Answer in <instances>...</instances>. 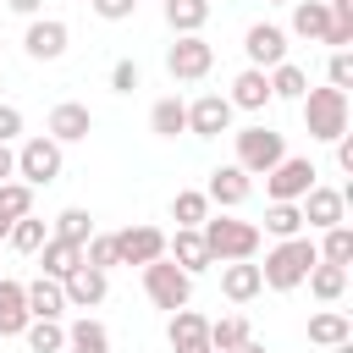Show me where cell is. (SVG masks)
I'll use <instances>...</instances> for the list:
<instances>
[{
	"label": "cell",
	"instance_id": "6da1fadb",
	"mask_svg": "<svg viewBox=\"0 0 353 353\" xmlns=\"http://www.w3.org/2000/svg\"><path fill=\"white\" fill-rule=\"evenodd\" d=\"M303 127H309V138L314 143H336L342 132H347V116H353V105H347V94L342 88H303Z\"/></svg>",
	"mask_w": 353,
	"mask_h": 353
},
{
	"label": "cell",
	"instance_id": "7a4b0ae2",
	"mask_svg": "<svg viewBox=\"0 0 353 353\" xmlns=\"http://www.w3.org/2000/svg\"><path fill=\"white\" fill-rule=\"evenodd\" d=\"M314 243L309 237H287V243H276L270 254H265V265H259V281L270 287V292H292V287H303V276L314 270Z\"/></svg>",
	"mask_w": 353,
	"mask_h": 353
},
{
	"label": "cell",
	"instance_id": "3957f363",
	"mask_svg": "<svg viewBox=\"0 0 353 353\" xmlns=\"http://www.w3.org/2000/svg\"><path fill=\"white\" fill-rule=\"evenodd\" d=\"M199 237H204V248H210V259H221V265H232V259H254L259 254V226L254 221H232V215H210L204 226H199Z\"/></svg>",
	"mask_w": 353,
	"mask_h": 353
},
{
	"label": "cell",
	"instance_id": "277c9868",
	"mask_svg": "<svg viewBox=\"0 0 353 353\" xmlns=\"http://www.w3.org/2000/svg\"><path fill=\"white\" fill-rule=\"evenodd\" d=\"M237 138V160L232 165H243L248 176H265L276 160H287V138L276 132V127H243V132H232Z\"/></svg>",
	"mask_w": 353,
	"mask_h": 353
},
{
	"label": "cell",
	"instance_id": "5b68a950",
	"mask_svg": "<svg viewBox=\"0 0 353 353\" xmlns=\"http://www.w3.org/2000/svg\"><path fill=\"white\" fill-rule=\"evenodd\" d=\"M61 165H66V154H61V143L55 138H22V149H17V182H28V188H50L55 176H61Z\"/></svg>",
	"mask_w": 353,
	"mask_h": 353
},
{
	"label": "cell",
	"instance_id": "8992f818",
	"mask_svg": "<svg viewBox=\"0 0 353 353\" xmlns=\"http://www.w3.org/2000/svg\"><path fill=\"white\" fill-rule=\"evenodd\" d=\"M143 292H149L154 309L176 314V309H188V298H193V276L176 270L171 259H154V265H143Z\"/></svg>",
	"mask_w": 353,
	"mask_h": 353
},
{
	"label": "cell",
	"instance_id": "52a82bcc",
	"mask_svg": "<svg viewBox=\"0 0 353 353\" xmlns=\"http://www.w3.org/2000/svg\"><path fill=\"white\" fill-rule=\"evenodd\" d=\"M314 160H303V154H287V160H276L270 171H265V193H270V204H298L309 188H314Z\"/></svg>",
	"mask_w": 353,
	"mask_h": 353
},
{
	"label": "cell",
	"instance_id": "ba28073f",
	"mask_svg": "<svg viewBox=\"0 0 353 353\" xmlns=\"http://www.w3.org/2000/svg\"><path fill=\"white\" fill-rule=\"evenodd\" d=\"M210 66H215V44L204 33H188V39H176L165 50V72L176 83H199V77H210Z\"/></svg>",
	"mask_w": 353,
	"mask_h": 353
},
{
	"label": "cell",
	"instance_id": "9c48e42d",
	"mask_svg": "<svg viewBox=\"0 0 353 353\" xmlns=\"http://www.w3.org/2000/svg\"><path fill=\"white\" fill-rule=\"evenodd\" d=\"M110 243H116V265H154V259H165V232L160 226H121V232H110Z\"/></svg>",
	"mask_w": 353,
	"mask_h": 353
},
{
	"label": "cell",
	"instance_id": "30bf717a",
	"mask_svg": "<svg viewBox=\"0 0 353 353\" xmlns=\"http://www.w3.org/2000/svg\"><path fill=\"white\" fill-rule=\"evenodd\" d=\"M243 55H248L254 72L281 66V61H287V28H276V22H254V28L243 33Z\"/></svg>",
	"mask_w": 353,
	"mask_h": 353
},
{
	"label": "cell",
	"instance_id": "8fae6325",
	"mask_svg": "<svg viewBox=\"0 0 353 353\" xmlns=\"http://www.w3.org/2000/svg\"><path fill=\"white\" fill-rule=\"evenodd\" d=\"M232 99L226 94H199L193 105H188V132L193 138H221V132H232Z\"/></svg>",
	"mask_w": 353,
	"mask_h": 353
},
{
	"label": "cell",
	"instance_id": "7c38bea8",
	"mask_svg": "<svg viewBox=\"0 0 353 353\" xmlns=\"http://www.w3.org/2000/svg\"><path fill=\"white\" fill-rule=\"evenodd\" d=\"M66 39H72V28H66L61 17H33L28 33H22V50H28L33 61H61V55H66Z\"/></svg>",
	"mask_w": 353,
	"mask_h": 353
},
{
	"label": "cell",
	"instance_id": "4fadbf2b",
	"mask_svg": "<svg viewBox=\"0 0 353 353\" xmlns=\"http://www.w3.org/2000/svg\"><path fill=\"white\" fill-rule=\"evenodd\" d=\"M88 132H94V110L77 105V99H61V105L50 110V121H44V138H55L61 149H66V143H83Z\"/></svg>",
	"mask_w": 353,
	"mask_h": 353
},
{
	"label": "cell",
	"instance_id": "5bb4252c",
	"mask_svg": "<svg viewBox=\"0 0 353 353\" xmlns=\"http://www.w3.org/2000/svg\"><path fill=\"white\" fill-rule=\"evenodd\" d=\"M298 210H303V226H314V232H325V226H342V215H347V193L342 188H309L303 199H298Z\"/></svg>",
	"mask_w": 353,
	"mask_h": 353
},
{
	"label": "cell",
	"instance_id": "9a60e30c",
	"mask_svg": "<svg viewBox=\"0 0 353 353\" xmlns=\"http://www.w3.org/2000/svg\"><path fill=\"white\" fill-rule=\"evenodd\" d=\"M165 259H171L176 270H188V276H199V270L215 265L210 248H204V237H199V226H176V232L165 237Z\"/></svg>",
	"mask_w": 353,
	"mask_h": 353
},
{
	"label": "cell",
	"instance_id": "2e32d148",
	"mask_svg": "<svg viewBox=\"0 0 353 353\" xmlns=\"http://www.w3.org/2000/svg\"><path fill=\"white\" fill-rule=\"evenodd\" d=\"M61 292H66V309H94V303H105V292H110V270L77 265V270L61 281Z\"/></svg>",
	"mask_w": 353,
	"mask_h": 353
},
{
	"label": "cell",
	"instance_id": "e0dca14e",
	"mask_svg": "<svg viewBox=\"0 0 353 353\" xmlns=\"http://www.w3.org/2000/svg\"><path fill=\"white\" fill-rule=\"evenodd\" d=\"M248 193H254V176H248L243 165H215V171H210V188H204V199H210V204L237 210Z\"/></svg>",
	"mask_w": 353,
	"mask_h": 353
},
{
	"label": "cell",
	"instance_id": "ac0fdd59",
	"mask_svg": "<svg viewBox=\"0 0 353 353\" xmlns=\"http://www.w3.org/2000/svg\"><path fill=\"white\" fill-rule=\"evenodd\" d=\"M165 336H171V353H210V320L199 309H176Z\"/></svg>",
	"mask_w": 353,
	"mask_h": 353
},
{
	"label": "cell",
	"instance_id": "d6986e66",
	"mask_svg": "<svg viewBox=\"0 0 353 353\" xmlns=\"http://www.w3.org/2000/svg\"><path fill=\"white\" fill-rule=\"evenodd\" d=\"M22 298H28V314H33V320H61V314H66V292H61V281H50V276L22 281Z\"/></svg>",
	"mask_w": 353,
	"mask_h": 353
},
{
	"label": "cell",
	"instance_id": "ffe728a7",
	"mask_svg": "<svg viewBox=\"0 0 353 353\" xmlns=\"http://www.w3.org/2000/svg\"><path fill=\"white\" fill-rule=\"evenodd\" d=\"M221 292H226L232 303H248V298H259V292H265V281H259V265H254V259H232V265H221Z\"/></svg>",
	"mask_w": 353,
	"mask_h": 353
},
{
	"label": "cell",
	"instance_id": "44dd1931",
	"mask_svg": "<svg viewBox=\"0 0 353 353\" xmlns=\"http://www.w3.org/2000/svg\"><path fill=\"white\" fill-rule=\"evenodd\" d=\"M232 110H265L270 105V77L265 72H254V66H243L237 77H232Z\"/></svg>",
	"mask_w": 353,
	"mask_h": 353
},
{
	"label": "cell",
	"instance_id": "7402d4cb",
	"mask_svg": "<svg viewBox=\"0 0 353 353\" xmlns=\"http://www.w3.org/2000/svg\"><path fill=\"white\" fill-rule=\"evenodd\" d=\"M28 298H22V281L0 276V336H22L28 331Z\"/></svg>",
	"mask_w": 353,
	"mask_h": 353
},
{
	"label": "cell",
	"instance_id": "603a6c76",
	"mask_svg": "<svg viewBox=\"0 0 353 353\" xmlns=\"http://www.w3.org/2000/svg\"><path fill=\"white\" fill-rule=\"evenodd\" d=\"M309 342H314V347L353 342V320H347L342 309H320V314H309Z\"/></svg>",
	"mask_w": 353,
	"mask_h": 353
},
{
	"label": "cell",
	"instance_id": "cb8c5ba5",
	"mask_svg": "<svg viewBox=\"0 0 353 353\" xmlns=\"http://www.w3.org/2000/svg\"><path fill=\"white\" fill-rule=\"evenodd\" d=\"M204 22H210V0H165V28L176 39L204 33Z\"/></svg>",
	"mask_w": 353,
	"mask_h": 353
},
{
	"label": "cell",
	"instance_id": "d4e9b609",
	"mask_svg": "<svg viewBox=\"0 0 353 353\" xmlns=\"http://www.w3.org/2000/svg\"><path fill=\"white\" fill-rule=\"evenodd\" d=\"M61 353H110V331H105L94 314H83V320L66 325V347H61Z\"/></svg>",
	"mask_w": 353,
	"mask_h": 353
},
{
	"label": "cell",
	"instance_id": "484cf974",
	"mask_svg": "<svg viewBox=\"0 0 353 353\" xmlns=\"http://www.w3.org/2000/svg\"><path fill=\"white\" fill-rule=\"evenodd\" d=\"M149 132H154V138H176V132H188V105H182L176 94L154 99V105H149Z\"/></svg>",
	"mask_w": 353,
	"mask_h": 353
},
{
	"label": "cell",
	"instance_id": "4316f807",
	"mask_svg": "<svg viewBox=\"0 0 353 353\" xmlns=\"http://www.w3.org/2000/svg\"><path fill=\"white\" fill-rule=\"evenodd\" d=\"M39 259H44V276H50V281H66V276L83 265V248H77V243H61V237H44Z\"/></svg>",
	"mask_w": 353,
	"mask_h": 353
},
{
	"label": "cell",
	"instance_id": "83f0119b",
	"mask_svg": "<svg viewBox=\"0 0 353 353\" xmlns=\"http://www.w3.org/2000/svg\"><path fill=\"white\" fill-rule=\"evenodd\" d=\"M325 28H331V11H325V0H292V33L298 39H325Z\"/></svg>",
	"mask_w": 353,
	"mask_h": 353
},
{
	"label": "cell",
	"instance_id": "f1b7e54d",
	"mask_svg": "<svg viewBox=\"0 0 353 353\" xmlns=\"http://www.w3.org/2000/svg\"><path fill=\"white\" fill-rule=\"evenodd\" d=\"M303 281H309V292H314L320 303H336V298L347 292V265H325V259H314V270H309Z\"/></svg>",
	"mask_w": 353,
	"mask_h": 353
},
{
	"label": "cell",
	"instance_id": "f546056e",
	"mask_svg": "<svg viewBox=\"0 0 353 353\" xmlns=\"http://www.w3.org/2000/svg\"><path fill=\"white\" fill-rule=\"evenodd\" d=\"M254 336V325L243 320V314H221V320H210V353H232L237 342H248Z\"/></svg>",
	"mask_w": 353,
	"mask_h": 353
},
{
	"label": "cell",
	"instance_id": "4dcf8cb0",
	"mask_svg": "<svg viewBox=\"0 0 353 353\" xmlns=\"http://www.w3.org/2000/svg\"><path fill=\"white\" fill-rule=\"evenodd\" d=\"M265 77H270V99H303V88H309V72H303V66H292V61L270 66Z\"/></svg>",
	"mask_w": 353,
	"mask_h": 353
},
{
	"label": "cell",
	"instance_id": "1f68e13d",
	"mask_svg": "<svg viewBox=\"0 0 353 353\" xmlns=\"http://www.w3.org/2000/svg\"><path fill=\"white\" fill-rule=\"evenodd\" d=\"M171 221H176V226H204V221H210V199H204V188H182V193L171 199Z\"/></svg>",
	"mask_w": 353,
	"mask_h": 353
},
{
	"label": "cell",
	"instance_id": "d6a6232c",
	"mask_svg": "<svg viewBox=\"0 0 353 353\" xmlns=\"http://www.w3.org/2000/svg\"><path fill=\"white\" fill-rule=\"evenodd\" d=\"M314 254L325 259V265H353V226L342 221V226H325V237L314 243Z\"/></svg>",
	"mask_w": 353,
	"mask_h": 353
},
{
	"label": "cell",
	"instance_id": "836d02e7",
	"mask_svg": "<svg viewBox=\"0 0 353 353\" xmlns=\"http://www.w3.org/2000/svg\"><path fill=\"white\" fill-rule=\"evenodd\" d=\"M265 232H270L276 243L303 237V210H298V204H270V210H265Z\"/></svg>",
	"mask_w": 353,
	"mask_h": 353
},
{
	"label": "cell",
	"instance_id": "e575fe53",
	"mask_svg": "<svg viewBox=\"0 0 353 353\" xmlns=\"http://www.w3.org/2000/svg\"><path fill=\"white\" fill-rule=\"evenodd\" d=\"M50 237H61V243H77V248H83V243L94 237V215L72 204V210H61V215H55V232H50Z\"/></svg>",
	"mask_w": 353,
	"mask_h": 353
},
{
	"label": "cell",
	"instance_id": "d590c367",
	"mask_svg": "<svg viewBox=\"0 0 353 353\" xmlns=\"http://www.w3.org/2000/svg\"><path fill=\"white\" fill-rule=\"evenodd\" d=\"M22 342H28L33 353H61V347H66V325H61V320H28Z\"/></svg>",
	"mask_w": 353,
	"mask_h": 353
},
{
	"label": "cell",
	"instance_id": "8d00e7d4",
	"mask_svg": "<svg viewBox=\"0 0 353 353\" xmlns=\"http://www.w3.org/2000/svg\"><path fill=\"white\" fill-rule=\"evenodd\" d=\"M44 237H50V226H44L39 215H22V221L11 226V237H6V243H11L17 254H39V248H44Z\"/></svg>",
	"mask_w": 353,
	"mask_h": 353
},
{
	"label": "cell",
	"instance_id": "74e56055",
	"mask_svg": "<svg viewBox=\"0 0 353 353\" xmlns=\"http://www.w3.org/2000/svg\"><path fill=\"white\" fill-rule=\"evenodd\" d=\"M83 265H94V270H110V265H116V243H110V232H94V237L83 243Z\"/></svg>",
	"mask_w": 353,
	"mask_h": 353
},
{
	"label": "cell",
	"instance_id": "f35d334b",
	"mask_svg": "<svg viewBox=\"0 0 353 353\" xmlns=\"http://www.w3.org/2000/svg\"><path fill=\"white\" fill-rule=\"evenodd\" d=\"M325 77H331V88H353V50H331V66H325Z\"/></svg>",
	"mask_w": 353,
	"mask_h": 353
},
{
	"label": "cell",
	"instance_id": "ab89813d",
	"mask_svg": "<svg viewBox=\"0 0 353 353\" xmlns=\"http://www.w3.org/2000/svg\"><path fill=\"white\" fill-rule=\"evenodd\" d=\"M138 83H143V72H138V61H116V66H110V88H116V94H132Z\"/></svg>",
	"mask_w": 353,
	"mask_h": 353
},
{
	"label": "cell",
	"instance_id": "60d3db41",
	"mask_svg": "<svg viewBox=\"0 0 353 353\" xmlns=\"http://www.w3.org/2000/svg\"><path fill=\"white\" fill-rule=\"evenodd\" d=\"M94 6V17H105V22H127L132 11H138V0H88Z\"/></svg>",
	"mask_w": 353,
	"mask_h": 353
},
{
	"label": "cell",
	"instance_id": "b9f144b4",
	"mask_svg": "<svg viewBox=\"0 0 353 353\" xmlns=\"http://www.w3.org/2000/svg\"><path fill=\"white\" fill-rule=\"evenodd\" d=\"M17 138H22V110L0 105V143H17Z\"/></svg>",
	"mask_w": 353,
	"mask_h": 353
},
{
	"label": "cell",
	"instance_id": "7bdbcfd3",
	"mask_svg": "<svg viewBox=\"0 0 353 353\" xmlns=\"http://www.w3.org/2000/svg\"><path fill=\"white\" fill-rule=\"evenodd\" d=\"M320 44H331V50H347V44H353V22L331 17V28H325V39H320Z\"/></svg>",
	"mask_w": 353,
	"mask_h": 353
},
{
	"label": "cell",
	"instance_id": "ee69618b",
	"mask_svg": "<svg viewBox=\"0 0 353 353\" xmlns=\"http://www.w3.org/2000/svg\"><path fill=\"white\" fill-rule=\"evenodd\" d=\"M336 171H347V176H353V132H342V138H336Z\"/></svg>",
	"mask_w": 353,
	"mask_h": 353
},
{
	"label": "cell",
	"instance_id": "f6af8a7d",
	"mask_svg": "<svg viewBox=\"0 0 353 353\" xmlns=\"http://www.w3.org/2000/svg\"><path fill=\"white\" fill-rule=\"evenodd\" d=\"M11 176H17V149L0 143V182H11Z\"/></svg>",
	"mask_w": 353,
	"mask_h": 353
},
{
	"label": "cell",
	"instance_id": "bcb514c9",
	"mask_svg": "<svg viewBox=\"0 0 353 353\" xmlns=\"http://www.w3.org/2000/svg\"><path fill=\"white\" fill-rule=\"evenodd\" d=\"M6 6H11V11H17V17H28V22H33V17H39V6H44V0H6Z\"/></svg>",
	"mask_w": 353,
	"mask_h": 353
},
{
	"label": "cell",
	"instance_id": "7dc6e473",
	"mask_svg": "<svg viewBox=\"0 0 353 353\" xmlns=\"http://www.w3.org/2000/svg\"><path fill=\"white\" fill-rule=\"evenodd\" d=\"M325 11H331V17H342V22H353V0H325Z\"/></svg>",
	"mask_w": 353,
	"mask_h": 353
},
{
	"label": "cell",
	"instance_id": "c3c4849f",
	"mask_svg": "<svg viewBox=\"0 0 353 353\" xmlns=\"http://www.w3.org/2000/svg\"><path fill=\"white\" fill-rule=\"evenodd\" d=\"M232 353H265V342H254V336H248V342H237Z\"/></svg>",
	"mask_w": 353,
	"mask_h": 353
},
{
	"label": "cell",
	"instance_id": "681fc988",
	"mask_svg": "<svg viewBox=\"0 0 353 353\" xmlns=\"http://www.w3.org/2000/svg\"><path fill=\"white\" fill-rule=\"evenodd\" d=\"M331 353H353V342H336V347H331Z\"/></svg>",
	"mask_w": 353,
	"mask_h": 353
},
{
	"label": "cell",
	"instance_id": "f907efd6",
	"mask_svg": "<svg viewBox=\"0 0 353 353\" xmlns=\"http://www.w3.org/2000/svg\"><path fill=\"white\" fill-rule=\"evenodd\" d=\"M265 6H292V0H265Z\"/></svg>",
	"mask_w": 353,
	"mask_h": 353
},
{
	"label": "cell",
	"instance_id": "816d5d0a",
	"mask_svg": "<svg viewBox=\"0 0 353 353\" xmlns=\"http://www.w3.org/2000/svg\"><path fill=\"white\" fill-rule=\"evenodd\" d=\"M0 44H6V39H0Z\"/></svg>",
	"mask_w": 353,
	"mask_h": 353
}]
</instances>
